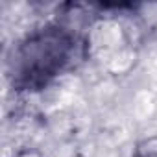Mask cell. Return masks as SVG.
<instances>
[{"mask_svg": "<svg viewBox=\"0 0 157 157\" xmlns=\"http://www.w3.org/2000/svg\"><path fill=\"white\" fill-rule=\"evenodd\" d=\"M76 52V37L61 26H46L28 35L15 50L13 85L37 91L63 72Z\"/></svg>", "mask_w": 157, "mask_h": 157, "instance_id": "cell-1", "label": "cell"}, {"mask_svg": "<svg viewBox=\"0 0 157 157\" xmlns=\"http://www.w3.org/2000/svg\"><path fill=\"white\" fill-rule=\"evenodd\" d=\"M131 157H157V135L139 139L133 144Z\"/></svg>", "mask_w": 157, "mask_h": 157, "instance_id": "cell-2", "label": "cell"}]
</instances>
